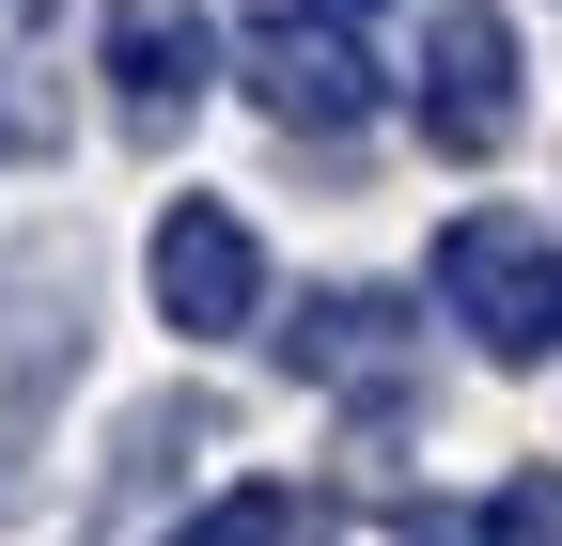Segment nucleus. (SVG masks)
Instances as JSON below:
<instances>
[{"label": "nucleus", "instance_id": "nucleus-1", "mask_svg": "<svg viewBox=\"0 0 562 546\" xmlns=\"http://www.w3.org/2000/svg\"><path fill=\"white\" fill-rule=\"evenodd\" d=\"M438 312L501 375H547L562 360V235H531L516 203H469V219L438 235Z\"/></svg>", "mask_w": 562, "mask_h": 546}, {"label": "nucleus", "instance_id": "nucleus-2", "mask_svg": "<svg viewBox=\"0 0 562 546\" xmlns=\"http://www.w3.org/2000/svg\"><path fill=\"white\" fill-rule=\"evenodd\" d=\"M516 94H531L516 16L501 0H438V16H422V141L438 157H501L516 141Z\"/></svg>", "mask_w": 562, "mask_h": 546}, {"label": "nucleus", "instance_id": "nucleus-3", "mask_svg": "<svg viewBox=\"0 0 562 546\" xmlns=\"http://www.w3.org/2000/svg\"><path fill=\"white\" fill-rule=\"evenodd\" d=\"M235 79H250L266 125H297V141H360V125H375V47L344 16H281V0H266V32H250Z\"/></svg>", "mask_w": 562, "mask_h": 546}, {"label": "nucleus", "instance_id": "nucleus-4", "mask_svg": "<svg viewBox=\"0 0 562 546\" xmlns=\"http://www.w3.org/2000/svg\"><path fill=\"white\" fill-rule=\"evenodd\" d=\"M63 375H79V235H16L0 250V406L47 422Z\"/></svg>", "mask_w": 562, "mask_h": 546}, {"label": "nucleus", "instance_id": "nucleus-5", "mask_svg": "<svg viewBox=\"0 0 562 546\" xmlns=\"http://www.w3.org/2000/svg\"><path fill=\"white\" fill-rule=\"evenodd\" d=\"M94 79L125 110V141H172V125L203 110V79H220V32H203L188 0H125V16L94 32Z\"/></svg>", "mask_w": 562, "mask_h": 546}, {"label": "nucleus", "instance_id": "nucleus-6", "mask_svg": "<svg viewBox=\"0 0 562 546\" xmlns=\"http://www.w3.org/2000/svg\"><path fill=\"white\" fill-rule=\"evenodd\" d=\"M266 312V250L235 203H172L157 219V328H188V344H220V328Z\"/></svg>", "mask_w": 562, "mask_h": 546}, {"label": "nucleus", "instance_id": "nucleus-7", "mask_svg": "<svg viewBox=\"0 0 562 546\" xmlns=\"http://www.w3.org/2000/svg\"><path fill=\"white\" fill-rule=\"evenodd\" d=\"M391 328H406V297H375V282H328V297H297V328H281V375L344 390V375H375V360H391Z\"/></svg>", "mask_w": 562, "mask_h": 546}, {"label": "nucleus", "instance_id": "nucleus-8", "mask_svg": "<svg viewBox=\"0 0 562 546\" xmlns=\"http://www.w3.org/2000/svg\"><path fill=\"white\" fill-rule=\"evenodd\" d=\"M172 546H344V515H328L313 485H220Z\"/></svg>", "mask_w": 562, "mask_h": 546}, {"label": "nucleus", "instance_id": "nucleus-9", "mask_svg": "<svg viewBox=\"0 0 562 546\" xmlns=\"http://www.w3.org/2000/svg\"><path fill=\"white\" fill-rule=\"evenodd\" d=\"M484 546H562V468H516V485L484 500Z\"/></svg>", "mask_w": 562, "mask_h": 546}, {"label": "nucleus", "instance_id": "nucleus-10", "mask_svg": "<svg viewBox=\"0 0 562 546\" xmlns=\"http://www.w3.org/2000/svg\"><path fill=\"white\" fill-rule=\"evenodd\" d=\"M0 141H16V157H47V141H63V110L32 94V62H0Z\"/></svg>", "mask_w": 562, "mask_h": 546}, {"label": "nucleus", "instance_id": "nucleus-11", "mask_svg": "<svg viewBox=\"0 0 562 546\" xmlns=\"http://www.w3.org/2000/svg\"><path fill=\"white\" fill-rule=\"evenodd\" d=\"M391 546H484V515H469V500H406V531H391Z\"/></svg>", "mask_w": 562, "mask_h": 546}, {"label": "nucleus", "instance_id": "nucleus-12", "mask_svg": "<svg viewBox=\"0 0 562 546\" xmlns=\"http://www.w3.org/2000/svg\"><path fill=\"white\" fill-rule=\"evenodd\" d=\"M281 16H344V32H360V16H391V0H281Z\"/></svg>", "mask_w": 562, "mask_h": 546}]
</instances>
